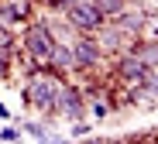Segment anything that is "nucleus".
Masks as SVG:
<instances>
[{"label": "nucleus", "instance_id": "obj_1", "mask_svg": "<svg viewBox=\"0 0 158 144\" xmlns=\"http://www.w3.org/2000/svg\"><path fill=\"white\" fill-rule=\"evenodd\" d=\"M62 72H38V76H28L21 89V100L24 106H35L38 113H45V120H52L59 113V100H62Z\"/></svg>", "mask_w": 158, "mask_h": 144}, {"label": "nucleus", "instance_id": "obj_2", "mask_svg": "<svg viewBox=\"0 0 158 144\" xmlns=\"http://www.w3.org/2000/svg\"><path fill=\"white\" fill-rule=\"evenodd\" d=\"M59 41V35H55V24H52L48 17H35V21H28V27H24V35H21V48H24V55H35V59H48V51H52V45Z\"/></svg>", "mask_w": 158, "mask_h": 144}, {"label": "nucleus", "instance_id": "obj_3", "mask_svg": "<svg viewBox=\"0 0 158 144\" xmlns=\"http://www.w3.org/2000/svg\"><path fill=\"white\" fill-rule=\"evenodd\" d=\"M65 21L79 35H93V31H100V27L107 24V17L100 14V7L93 4V0H76V4L65 10Z\"/></svg>", "mask_w": 158, "mask_h": 144}, {"label": "nucleus", "instance_id": "obj_4", "mask_svg": "<svg viewBox=\"0 0 158 144\" xmlns=\"http://www.w3.org/2000/svg\"><path fill=\"white\" fill-rule=\"evenodd\" d=\"M72 55H76V69L79 72H89L103 62V48L93 35H76L72 38Z\"/></svg>", "mask_w": 158, "mask_h": 144}, {"label": "nucleus", "instance_id": "obj_5", "mask_svg": "<svg viewBox=\"0 0 158 144\" xmlns=\"http://www.w3.org/2000/svg\"><path fill=\"white\" fill-rule=\"evenodd\" d=\"M114 72H117V79H120V82L134 86V82H144V79H148L151 65H148L144 59H138L134 51H120V55H117V65H114Z\"/></svg>", "mask_w": 158, "mask_h": 144}, {"label": "nucleus", "instance_id": "obj_6", "mask_svg": "<svg viewBox=\"0 0 158 144\" xmlns=\"http://www.w3.org/2000/svg\"><path fill=\"white\" fill-rule=\"evenodd\" d=\"M59 113L72 124V120H83L86 117V93L79 86H62V100H59Z\"/></svg>", "mask_w": 158, "mask_h": 144}, {"label": "nucleus", "instance_id": "obj_7", "mask_svg": "<svg viewBox=\"0 0 158 144\" xmlns=\"http://www.w3.org/2000/svg\"><path fill=\"white\" fill-rule=\"evenodd\" d=\"M45 69L48 72H76V55H72V45L65 41H55L45 59Z\"/></svg>", "mask_w": 158, "mask_h": 144}, {"label": "nucleus", "instance_id": "obj_8", "mask_svg": "<svg viewBox=\"0 0 158 144\" xmlns=\"http://www.w3.org/2000/svg\"><path fill=\"white\" fill-rule=\"evenodd\" d=\"M114 24L120 27L124 35L138 38V35H144V27H148V14H144L141 7H127V10H120V14L114 17Z\"/></svg>", "mask_w": 158, "mask_h": 144}, {"label": "nucleus", "instance_id": "obj_9", "mask_svg": "<svg viewBox=\"0 0 158 144\" xmlns=\"http://www.w3.org/2000/svg\"><path fill=\"white\" fill-rule=\"evenodd\" d=\"M96 35H100L96 41H100V48H103V51H114V55L127 51V41H131V35H124V31H120V27H117L114 21H107V24H103Z\"/></svg>", "mask_w": 158, "mask_h": 144}, {"label": "nucleus", "instance_id": "obj_10", "mask_svg": "<svg viewBox=\"0 0 158 144\" xmlns=\"http://www.w3.org/2000/svg\"><path fill=\"white\" fill-rule=\"evenodd\" d=\"M0 21L4 24H28L31 21V0H0Z\"/></svg>", "mask_w": 158, "mask_h": 144}, {"label": "nucleus", "instance_id": "obj_11", "mask_svg": "<svg viewBox=\"0 0 158 144\" xmlns=\"http://www.w3.org/2000/svg\"><path fill=\"white\" fill-rule=\"evenodd\" d=\"M93 4L100 7V14L107 17V21H114L120 10H127V7H131V0H93Z\"/></svg>", "mask_w": 158, "mask_h": 144}, {"label": "nucleus", "instance_id": "obj_12", "mask_svg": "<svg viewBox=\"0 0 158 144\" xmlns=\"http://www.w3.org/2000/svg\"><path fill=\"white\" fill-rule=\"evenodd\" d=\"M21 130H24V134H31V137H41V141H52V137L59 141V134H52L45 120H28V124H24Z\"/></svg>", "mask_w": 158, "mask_h": 144}, {"label": "nucleus", "instance_id": "obj_13", "mask_svg": "<svg viewBox=\"0 0 158 144\" xmlns=\"http://www.w3.org/2000/svg\"><path fill=\"white\" fill-rule=\"evenodd\" d=\"M0 48H7V51L17 48V35L10 31V24H0Z\"/></svg>", "mask_w": 158, "mask_h": 144}, {"label": "nucleus", "instance_id": "obj_14", "mask_svg": "<svg viewBox=\"0 0 158 144\" xmlns=\"http://www.w3.org/2000/svg\"><path fill=\"white\" fill-rule=\"evenodd\" d=\"M110 110H114V106H110V100H96V103H93V120H103Z\"/></svg>", "mask_w": 158, "mask_h": 144}, {"label": "nucleus", "instance_id": "obj_15", "mask_svg": "<svg viewBox=\"0 0 158 144\" xmlns=\"http://www.w3.org/2000/svg\"><path fill=\"white\" fill-rule=\"evenodd\" d=\"M10 59H14V51L0 48V79H7V72H10Z\"/></svg>", "mask_w": 158, "mask_h": 144}, {"label": "nucleus", "instance_id": "obj_16", "mask_svg": "<svg viewBox=\"0 0 158 144\" xmlns=\"http://www.w3.org/2000/svg\"><path fill=\"white\" fill-rule=\"evenodd\" d=\"M45 4H48V10H52V14H65V10L76 4V0H45Z\"/></svg>", "mask_w": 158, "mask_h": 144}, {"label": "nucleus", "instance_id": "obj_17", "mask_svg": "<svg viewBox=\"0 0 158 144\" xmlns=\"http://www.w3.org/2000/svg\"><path fill=\"white\" fill-rule=\"evenodd\" d=\"M89 134V124L86 120H72V137H86Z\"/></svg>", "mask_w": 158, "mask_h": 144}, {"label": "nucleus", "instance_id": "obj_18", "mask_svg": "<svg viewBox=\"0 0 158 144\" xmlns=\"http://www.w3.org/2000/svg\"><path fill=\"white\" fill-rule=\"evenodd\" d=\"M17 137H21L17 127H0V141H17Z\"/></svg>", "mask_w": 158, "mask_h": 144}, {"label": "nucleus", "instance_id": "obj_19", "mask_svg": "<svg viewBox=\"0 0 158 144\" xmlns=\"http://www.w3.org/2000/svg\"><path fill=\"white\" fill-rule=\"evenodd\" d=\"M144 31H148V38H155V41H158V21H155L151 27H144Z\"/></svg>", "mask_w": 158, "mask_h": 144}, {"label": "nucleus", "instance_id": "obj_20", "mask_svg": "<svg viewBox=\"0 0 158 144\" xmlns=\"http://www.w3.org/2000/svg\"><path fill=\"white\" fill-rule=\"evenodd\" d=\"M7 117H10V110H7L4 103H0V120H7Z\"/></svg>", "mask_w": 158, "mask_h": 144}]
</instances>
